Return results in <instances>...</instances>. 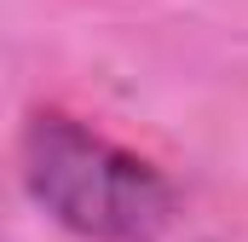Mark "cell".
<instances>
[{
	"label": "cell",
	"instance_id": "6da1fadb",
	"mask_svg": "<svg viewBox=\"0 0 248 242\" xmlns=\"http://www.w3.org/2000/svg\"><path fill=\"white\" fill-rule=\"evenodd\" d=\"M23 184L63 231L93 242H156L173 225V184L144 156L58 110L23 127Z\"/></svg>",
	"mask_w": 248,
	"mask_h": 242
}]
</instances>
